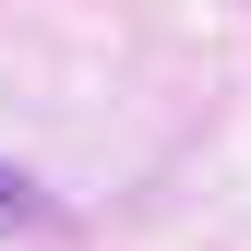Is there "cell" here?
I'll use <instances>...</instances> for the list:
<instances>
[{
  "mask_svg": "<svg viewBox=\"0 0 251 251\" xmlns=\"http://www.w3.org/2000/svg\"><path fill=\"white\" fill-rule=\"evenodd\" d=\"M24 227H60V203H48L36 168H12V155H0V239H24Z\"/></svg>",
  "mask_w": 251,
  "mask_h": 251,
  "instance_id": "1",
  "label": "cell"
}]
</instances>
